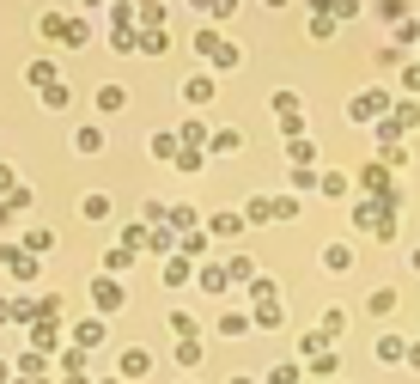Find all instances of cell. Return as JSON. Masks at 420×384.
Instances as JSON below:
<instances>
[{
    "label": "cell",
    "instance_id": "cell-1",
    "mask_svg": "<svg viewBox=\"0 0 420 384\" xmlns=\"http://www.w3.org/2000/svg\"><path fill=\"white\" fill-rule=\"evenodd\" d=\"M98 305H104V311L122 305V287H116V281H98Z\"/></svg>",
    "mask_w": 420,
    "mask_h": 384
}]
</instances>
